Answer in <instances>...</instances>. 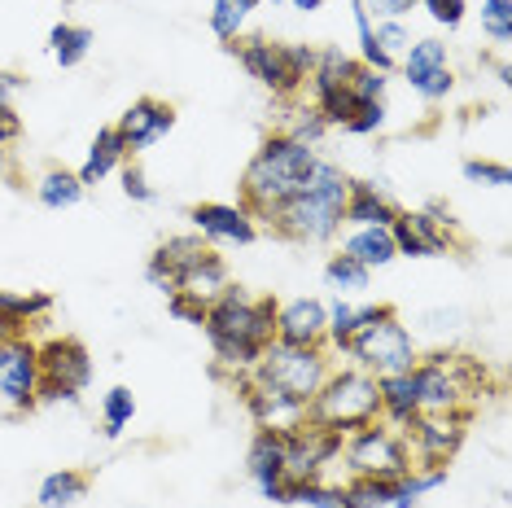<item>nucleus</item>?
<instances>
[{
  "label": "nucleus",
  "instance_id": "1",
  "mask_svg": "<svg viewBox=\"0 0 512 508\" xmlns=\"http://www.w3.org/2000/svg\"><path fill=\"white\" fill-rule=\"evenodd\" d=\"M276 298H254L241 285H224L206 303V338L219 360V373L246 381L263 360V346L276 338Z\"/></svg>",
  "mask_w": 512,
  "mask_h": 508
},
{
  "label": "nucleus",
  "instance_id": "2",
  "mask_svg": "<svg viewBox=\"0 0 512 508\" xmlns=\"http://www.w3.org/2000/svg\"><path fill=\"white\" fill-rule=\"evenodd\" d=\"M346 193H351V176L329 158H316L307 184L298 193H289L285 202H276L263 219L276 237L298 241V246H320V241H333L342 233Z\"/></svg>",
  "mask_w": 512,
  "mask_h": 508
},
{
  "label": "nucleus",
  "instance_id": "3",
  "mask_svg": "<svg viewBox=\"0 0 512 508\" xmlns=\"http://www.w3.org/2000/svg\"><path fill=\"white\" fill-rule=\"evenodd\" d=\"M316 158L320 154L311 145L294 141L289 132H272L259 149H254L246 176H241V198H246L241 206H246L254 219H263L276 202H285L289 193H298L302 184H307Z\"/></svg>",
  "mask_w": 512,
  "mask_h": 508
},
{
  "label": "nucleus",
  "instance_id": "4",
  "mask_svg": "<svg viewBox=\"0 0 512 508\" xmlns=\"http://www.w3.org/2000/svg\"><path fill=\"white\" fill-rule=\"evenodd\" d=\"M145 281L162 294H176V290H189L197 298H211L224 290L228 281V263L206 246L197 233H180V237H167L162 246L149 254L145 263Z\"/></svg>",
  "mask_w": 512,
  "mask_h": 508
},
{
  "label": "nucleus",
  "instance_id": "5",
  "mask_svg": "<svg viewBox=\"0 0 512 508\" xmlns=\"http://www.w3.org/2000/svg\"><path fill=\"white\" fill-rule=\"evenodd\" d=\"M307 421L324 425L333 434H355L364 425L381 421V390H377V377L359 364H346V368H333L324 377V386L316 390V399L307 403Z\"/></svg>",
  "mask_w": 512,
  "mask_h": 508
},
{
  "label": "nucleus",
  "instance_id": "6",
  "mask_svg": "<svg viewBox=\"0 0 512 508\" xmlns=\"http://www.w3.org/2000/svg\"><path fill=\"white\" fill-rule=\"evenodd\" d=\"M477 377H482V368L469 355H425V360L412 364L416 408L434 412V417H447V412L473 417Z\"/></svg>",
  "mask_w": 512,
  "mask_h": 508
},
{
  "label": "nucleus",
  "instance_id": "7",
  "mask_svg": "<svg viewBox=\"0 0 512 508\" xmlns=\"http://www.w3.org/2000/svg\"><path fill=\"white\" fill-rule=\"evenodd\" d=\"M333 373L329 360V346H289V342H267L263 346V360L254 368V381H267V386L285 390L302 403L316 399V390L324 386V377Z\"/></svg>",
  "mask_w": 512,
  "mask_h": 508
},
{
  "label": "nucleus",
  "instance_id": "8",
  "mask_svg": "<svg viewBox=\"0 0 512 508\" xmlns=\"http://www.w3.org/2000/svg\"><path fill=\"white\" fill-rule=\"evenodd\" d=\"M342 460H346V469H351V478H403V473L416 469L403 430H394L386 421H372L364 430L346 434Z\"/></svg>",
  "mask_w": 512,
  "mask_h": 508
},
{
  "label": "nucleus",
  "instance_id": "9",
  "mask_svg": "<svg viewBox=\"0 0 512 508\" xmlns=\"http://www.w3.org/2000/svg\"><path fill=\"white\" fill-rule=\"evenodd\" d=\"M359 368H368L372 377H390V373H412V364L421 360V351H416V338L412 329L399 320V311H390V316H381L377 325L359 329L351 342H346V351Z\"/></svg>",
  "mask_w": 512,
  "mask_h": 508
},
{
  "label": "nucleus",
  "instance_id": "10",
  "mask_svg": "<svg viewBox=\"0 0 512 508\" xmlns=\"http://www.w3.org/2000/svg\"><path fill=\"white\" fill-rule=\"evenodd\" d=\"M394 250L403 259H442V254L460 250V228L447 206H425V211H399L390 224Z\"/></svg>",
  "mask_w": 512,
  "mask_h": 508
},
{
  "label": "nucleus",
  "instance_id": "11",
  "mask_svg": "<svg viewBox=\"0 0 512 508\" xmlns=\"http://www.w3.org/2000/svg\"><path fill=\"white\" fill-rule=\"evenodd\" d=\"M359 57L342 53V49H316V71H311V106L320 110V119L329 127H342L355 114L351 101V79L359 71Z\"/></svg>",
  "mask_w": 512,
  "mask_h": 508
},
{
  "label": "nucleus",
  "instance_id": "12",
  "mask_svg": "<svg viewBox=\"0 0 512 508\" xmlns=\"http://www.w3.org/2000/svg\"><path fill=\"white\" fill-rule=\"evenodd\" d=\"M464 434H469V417H464V412H447V417L421 412V417L403 430L412 465H451V456L464 447Z\"/></svg>",
  "mask_w": 512,
  "mask_h": 508
},
{
  "label": "nucleus",
  "instance_id": "13",
  "mask_svg": "<svg viewBox=\"0 0 512 508\" xmlns=\"http://www.w3.org/2000/svg\"><path fill=\"white\" fill-rule=\"evenodd\" d=\"M281 443H285V478L289 482L324 478V469L342 456V434L324 430L316 421H302L298 430L281 434Z\"/></svg>",
  "mask_w": 512,
  "mask_h": 508
},
{
  "label": "nucleus",
  "instance_id": "14",
  "mask_svg": "<svg viewBox=\"0 0 512 508\" xmlns=\"http://www.w3.org/2000/svg\"><path fill=\"white\" fill-rule=\"evenodd\" d=\"M36 386H40V342L22 338L0 342V399L14 412L36 408Z\"/></svg>",
  "mask_w": 512,
  "mask_h": 508
},
{
  "label": "nucleus",
  "instance_id": "15",
  "mask_svg": "<svg viewBox=\"0 0 512 508\" xmlns=\"http://www.w3.org/2000/svg\"><path fill=\"white\" fill-rule=\"evenodd\" d=\"M237 386H241V399H246V412H250L254 430L289 434V430H298V425L307 421V403L285 395V390L267 386V381H254V377L237 381Z\"/></svg>",
  "mask_w": 512,
  "mask_h": 508
},
{
  "label": "nucleus",
  "instance_id": "16",
  "mask_svg": "<svg viewBox=\"0 0 512 508\" xmlns=\"http://www.w3.org/2000/svg\"><path fill=\"white\" fill-rule=\"evenodd\" d=\"M40 377L62 386L71 399H79L92 381V355L79 338H49L40 342Z\"/></svg>",
  "mask_w": 512,
  "mask_h": 508
},
{
  "label": "nucleus",
  "instance_id": "17",
  "mask_svg": "<svg viewBox=\"0 0 512 508\" xmlns=\"http://www.w3.org/2000/svg\"><path fill=\"white\" fill-rule=\"evenodd\" d=\"M228 49L237 53V62L246 66L250 79H259L263 88H272V97H298V92H302L294 84V75H289V66H285V49H281V44H272L263 36H250V40H232Z\"/></svg>",
  "mask_w": 512,
  "mask_h": 508
},
{
  "label": "nucleus",
  "instance_id": "18",
  "mask_svg": "<svg viewBox=\"0 0 512 508\" xmlns=\"http://www.w3.org/2000/svg\"><path fill=\"white\" fill-rule=\"evenodd\" d=\"M246 469L259 487L263 500L272 504H289V478H285V443L272 430H254L250 452H246Z\"/></svg>",
  "mask_w": 512,
  "mask_h": 508
},
{
  "label": "nucleus",
  "instance_id": "19",
  "mask_svg": "<svg viewBox=\"0 0 512 508\" xmlns=\"http://www.w3.org/2000/svg\"><path fill=\"white\" fill-rule=\"evenodd\" d=\"M114 127H119V136L127 145V158H136L141 149L158 145L162 136L176 127V106H167V101H158V97H141L123 110V119Z\"/></svg>",
  "mask_w": 512,
  "mask_h": 508
},
{
  "label": "nucleus",
  "instance_id": "20",
  "mask_svg": "<svg viewBox=\"0 0 512 508\" xmlns=\"http://www.w3.org/2000/svg\"><path fill=\"white\" fill-rule=\"evenodd\" d=\"M193 228L202 241H232V246H250L259 237V224L246 206H228V202H197L193 211Z\"/></svg>",
  "mask_w": 512,
  "mask_h": 508
},
{
  "label": "nucleus",
  "instance_id": "21",
  "mask_svg": "<svg viewBox=\"0 0 512 508\" xmlns=\"http://www.w3.org/2000/svg\"><path fill=\"white\" fill-rule=\"evenodd\" d=\"M324 325H329V311L320 298H294V303L276 307V342L324 346Z\"/></svg>",
  "mask_w": 512,
  "mask_h": 508
},
{
  "label": "nucleus",
  "instance_id": "22",
  "mask_svg": "<svg viewBox=\"0 0 512 508\" xmlns=\"http://www.w3.org/2000/svg\"><path fill=\"white\" fill-rule=\"evenodd\" d=\"M399 206H394L381 184H368V180H351V193H346V211H342V224L351 228H390Z\"/></svg>",
  "mask_w": 512,
  "mask_h": 508
},
{
  "label": "nucleus",
  "instance_id": "23",
  "mask_svg": "<svg viewBox=\"0 0 512 508\" xmlns=\"http://www.w3.org/2000/svg\"><path fill=\"white\" fill-rule=\"evenodd\" d=\"M127 163V145H123V136H119V127H101L97 136H92V145H88V158H84V167L75 171L79 184H101L106 176H114Z\"/></svg>",
  "mask_w": 512,
  "mask_h": 508
},
{
  "label": "nucleus",
  "instance_id": "24",
  "mask_svg": "<svg viewBox=\"0 0 512 508\" xmlns=\"http://www.w3.org/2000/svg\"><path fill=\"white\" fill-rule=\"evenodd\" d=\"M377 390H381V421L394 425V430H407L421 408H416V386H412V373H390V377H377Z\"/></svg>",
  "mask_w": 512,
  "mask_h": 508
},
{
  "label": "nucleus",
  "instance_id": "25",
  "mask_svg": "<svg viewBox=\"0 0 512 508\" xmlns=\"http://www.w3.org/2000/svg\"><path fill=\"white\" fill-rule=\"evenodd\" d=\"M342 254H351V259L364 263L368 272H372V268H386V263L399 259L390 228H351V237L342 241Z\"/></svg>",
  "mask_w": 512,
  "mask_h": 508
},
{
  "label": "nucleus",
  "instance_id": "26",
  "mask_svg": "<svg viewBox=\"0 0 512 508\" xmlns=\"http://www.w3.org/2000/svg\"><path fill=\"white\" fill-rule=\"evenodd\" d=\"M92 44H97L92 27H79V22H57V27L49 31V53L62 71H71V66L84 62V57L92 53Z\"/></svg>",
  "mask_w": 512,
  "mask_h": 508
},
{
  "label": "nucleus",
  "instance_id": "27",
  "mask_svg": "<svg viewBox=\"0 0 512 508\" xmlns=\"http://www.w3.org/2000/svg\"><path fill=\"white\" fill-rule=\"evenodd\" d=\"M36 198H40V206H49V211H71V206L84 202V184H79L75 171L49 167L36 180Z\"/></svg>",
  "mask_w": 512,
  "mask_h": 508
},
{
  "label": "nucleus",
  "instance_id": "28",
  "mask_svg": "<svg viewBox=\"0 0 512 508\" xmlns=\"http://www.w3.org/2000/svg\"><path fill=\"white\" fill-rule=\"evenodd\" d=\"M88 487H92V478L84 469H57V473H49V478L40 482V508H71V504H79L88 495Z\"/></svg>",
  "mask_w": 512,
  "mask_h": 508
},
{
  "label": "nucleus",
  "instance_id": "29",
  "mask_svg": "<svg viewBox=\"0 0 512 508\" xmlns=\"http://www.w3.org/2000/svg\"><path fill=\"white\" fill-rule=\"evenodd\" d=\"M442 66H451L447 62V44L434 40V36H429V40H412L403 49V75H407V84H412V88L421 84V79H429L434 71H442Z\"/></svg>",
  "mask_w": 512,
  "mask_h": 508
},
{
  "label": "nucleus",
  "instance_id": "30",
  "mask_svg": "<svg viewBox=\"0 0 512 508\" xmlns=\"http://www.w3.org/2000/svg\"><path fill=\"white\" fill-rule=\"evenodd\" d=\"M259 5H263V0H215V5H211V31L224 44L241 40V31H246V18Z\"/></svg>",
  "mask_w": 512,
  "mask_h": 508
},
{
  "label": "nucleus",
  "instance_id": "31",
  "mask_svg": "<svg viewBox=\"0 0 512 508\" xmlns=\"http://www.w3.org/2000/svg\"><path fill=\"white\" fill-rule=\"evenodd\" d=\"M53 311V298L49 294H9L0 290V316L14 320L18 329H31L36 320H44Z\"/></svg>",
  "mask_w": 512,
  "mask_h": 508
},
{
  "label": "nucleus",
  "instance_id": "32",
  "mask_svg": "<svg viewBox=\"0 0 512 508\" xmlns=\"http://www.w3.org/2000/svg\"><path fill=\"white\" fill-rule=\"evenodd\" d=\"M289 504H307V508H355L346 487H329L324 478L307 482H289Z\"/></svg>",
  "mask_w": 512,
  "mask_h": 508
},
{
  "label": "nucleus",
  "instance_id": "33",
  "mask_svg": "<svg viewBox=\"0 0 512 508\" xmlns=\"http://www.w3.org/2000/svg\"><path fill=\"white\" fill-rule=\"evenodd\" d=\"M368 276H372V272L364 268V263H355L351 254H342V250L329 254V263H324V281H329L337 294H359V290H368Z\"/></svg>",
  "mask_w": 512,
  "mask_h": 508
},
{
  "label": "nucleus",
  "instance_id": "34",
  "mask_svg": "<svg viewBox=\"0 0 512 508\" xmlns=\"http://www.w3.org/2000/svg\"><path fill=\"white\" fill-rule=\"evenodd\" d=\"M132 417H136V399H132V390L127 386H114L106 399H101V421H106V438H119L127 425H132Z\"/></svg>",
  "mask_w": 512,
  "mask_h": 508
},
{
  "label": "nucleus",
  "instance_id": "35",
  "mask_svg": "<svg viewBox=\"0 0 512 508\" xmlns=\"http://www.w3.org/2000/svg\"><path fill=\"white\" fill-rule=\"evenodd\" d=\"M482 36L508 49L512 44V0H482Z\"/></svg>",
  "mask_w": 512,
  "mask_h": 508
},
{
  "label": "nucleus",
  "instance_id": "36",
  "mask_svg": "<svg viewBox=\"0 0 512 508\" xmlns=\"http://www.w3.org/2000/svg\"><path fill=\"white\" fill-rule=\"evenodd\" d=\"M460 171H464V180L469 184H486V189H508L512 184L508 163H491V158H469Z\"/></svg>",
  "mask_w": 512,
  "mask_h": 508
},
{
  "label": "nucleus",
  "instance_id": "37",
  "mask_svg": "<svg viewBox=\"0 0 512 508\" xmlns=\"http://www.w3.org/2000/svg\"><path fill=\"white\" fill-rule=\"evenodd\" d=\"M351 101L355 106H368V101H386V75L372 71V66H359L351 79Z\"/></svg>",
  "mask_w": 512,
  "mask_h": 508
},
{
  "label": "nucleus",
  "instance_id": "38",
  "mask_svg": "<svg viewBox=\"0 0 512 508\" xmlns=\"http://www.w3.org/2000/svg\"><path fill=\"white\" fill-rule=\"evenodd\" d=\"M285 132L294 136V141H302V145H311V149H316V145L324 141V132H329V123L320 119V110H316V106H307V110H298V119L289 123Z\"/></svg>",
  "mask_w": 512,
  "mask_h": 508
},
{
  "label": "nucleus",
  "instance_id": "39",
  "mask_svg": "<svg viewBox=\"0 0 512 508\" xmlns=\"http://www.w3.org/2000/svg\"><path fill=\"white\" fill-rule=\"evenodd\" d=\"M351 136H372L386 127V101H368V106H355V114L342 123Z\"/></svg>",
  "mask_w": 512,
  "mask_h": 508
},
{
  "label": "nucleus",
  "instance_id": "40",
  "mask_svg": "<svg viewBox=\"0 0 512 508\" xmlns=\"http://www.w3.org/2000/svg\"><path fill=\"white\" fill-rule=\"evenodd\" d=\"M167 311L176 320H184V325H206V298H197L189 290H176L167 294Z\"/></svg>",
  "mask_w": 512,
  "mask_h": 508
},
{
  "label": "nucleus",
  "instance_id": "41",
  "mask_svg": "<svg viewBox=\"0 0 512 508\" xmlns=\"http://www.w3.org/2000/svg\"><path fill=\"white\" fill-rule=\"evenodd\" d=\"M372 36H377V44H381V49H386V53L394 57V62H399L403 49H407V44H412V36H407V27H403L399 18H381L377 27H372Z\"/></svg>",
  "mask_w": 512,
  "mask_h": 508
},
{
  "label": "nucleus",
  "instance_id": "42",
  "mask_svg": "<svg viewBox=\"0 0 512 508\" xmlns=\"http://www.w3.org/2000/svg\"><path fill=\"white\" fill-rule=\"evenodd\" d=\"M281 49H285V66H289V75H294V84L307 88L311 71H316V49H311V44H281Z\"/></svg>",
  "mask_w": 512,
  "mask_h": 508
},
{
  "label": "nucleus",
  "instance_id": "43",
  "mask_svg": "<svg viewBox=\"0 0 512 508\" xmlns=\"http://www.w3.org/2000/svg\"><path fill=\"white\" fill-rule=\"evenodd\" d=\"M416 5H421L425 14L434 18L438 27H447V31H456L460 22H464V9H469L464 0H416Z\"/></svg>",
  "mask_w": 512,
  "mask_h": 508
},
{
  "label": "nucleus",
  "instance_id": "44",
  "mask_svg": "<svg viewBox=\"0 0 512 508\" xmlns=\"http://www.w3.org/2000/svg\"><path fill=\"white\" fill-rule=\"evenodd\" d=\"M119 176H123V193H127V198H132V202L149 206V202L158 198V193H154V184H149V176H145V171L136 167V163H123V167H119Z\"/></svg>",
  "mask_w": 512,
  "mask_h": 508
},
{
  "label": "nucleus",
  "instance_id": "45",
  "mask_svg": "<svg viewBox=\"0 0 512 508\" xmlns=\"http://www.w3.org/2000/svg\"><path fill=\"white\" fill-rule=\"evenodd\" d=\"M359 5H364L368 14H377V22H381V18H403V14H412L416 0H359Z\"/></svg>",
  "mask_w": 512,
  "mask_h": 508
},
{
  "label": "nucleus",
  "instance_id": "46",
  "mask_svg": "<svg viewBox=\"0 0 512 508\" xmlns=\"http://www.w3.org/2000/svg\"><path fill=\"white\" fill-rule=\"evenodd\" d=\"M22 136V119L14 106H0V145H14Z\"/></svg>",
  "mask_w": 512,
  "mask_h": 508
},
{
  "label": "nucleus",
  "instance_id": "47",
  "mask_svg": "<svg viewBox=\"0 0 512 508\" xmlns=\"http://www.w3.org/2000/svg\"><path fill=\"white\" fill-rule=\"evenodd\" d=\"M22 88V79L14 71H0V106H14V92Z\"/></svg>",
  "mask_w": 512,
  "mask_h": 508
},
{
  "label": "nucleus",
  "instance_id": "48",
  "mask_svg": "<svg viewBox=\"0 0 512 508\" xmlns=\"http://www.w3.org/2000/svg\"><path fill=\"white\" fill-rule=\"evenodd\" d=\"M14 176V154H9V145H0V180Z\"/></svg>",
  "mask_w": 512,
  "mask_h": 508
},
{
  "label": "nucleus",
  "instance_id": "49",
  "mask_svg": "<svg viewBox=\"0 0 512 508\" xmlns=\"http://www.w3.org/2000/svg\"><path fill=\"white\" fill-rule=\"evenodd\" d=\"M495 79H499V84H512V66H508V57H495Z\"/></svg>",
  "mask_w": 512,
  "mask_h": 508
},
{
  "label": "nucleus",
  "instance_id": "50",
  "mask_svg": "<svg viewBox=\"0 0 512 508\" xmlns=\"http://www.w3.org/2000/svg\"><path fill=\"white\" fill-rule=\"evenodd\" d=\"M289 5H294V9H302V14H316V9L324 5V0H289Z\"/></svg>",
  "mask_w": 512,
  "mask_h": 508
}]
</instances>
